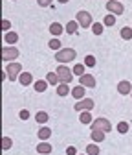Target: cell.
Here are the masks:
<instances>
[{
	"label": "cell",
	"instance_id": "obj_36",
	"mask_svg": "<svg viewBox=\"0 0 132 155\" xmlns=\"http://www.w3.org/2000/svg\"><path fill=\"white\" fill-rule=\"evenodd\" d=\"M2 30L4 31H9L11 30V22L8 21V18H4V21H2Z\"/></svg>",
	"mask_w": 132,
	"mask_h": 155
},
{
	"label": "cell",
	"instance_id": "obj_19",
	"mask_svg": "<svg viewBox=\"0 0 132 155\" xmlns=\"http://www.w3.org/2000/svg\"><path fill=\"white\" fill-rule=\"evenodd\" d=\"M79 122L81 124H84V126H90L94 120H92V114H90V111H83L81 114H79Z\"/></svg>",
	"mask_w": 132,
	"mask_h": 155
},
{
	"label": "cell",
	"instance_id": "obj_4",
	"mask_svg": "<svg viewBox=\"0 0 132 155\" xmlns=\"http://www.w3.org/2000/svg\"><path fill=\"white\" fill-rule=\"evenodd\" d=\"M6 72H8V80L15 81V80H18V76L22 74V65H20V63H17V61H13V63H8V67H6Z\"/></svg>",
	"mask_w": 132,
	"mask_h": 155
},
{
	"label": "cell",
	"instance_id": "obj_9",
	"mask_svg": "<svg viewBox=\"0 0 132 155\" xmlns=\"http://www.w3.org/2000/svg\"><path fill=\"white\" fill-rule=\"evenodd\" d=\"M79 85H83L86 89H94V87H96V78H94L92 74H83L79 78Z\"/></svg>",
	"mask_w": 132,
	"mask_h": 155
},
{
	"label": "cell",
	"instance_id": "obj_29",
	"mask_svg": "<svg viewBox=\"0 0 132 155\" xmlns=\"http://www.w3.org/2000/svg\"><path fill=\"white\" fill-rule=\"evenodd\" d=\"M116 129H118V133L125 135V133H128L130 126H128V122H125V120H123V122H119V124H118V127H116Z\"/></svg>",
	"mask_w": 132,
	"mask_h": 155
},
{
	"label": "cell",
	"instance_id": "obj_22",
	"mask_svg": "<svg viewBox=\"0 0 132 155\" xmlns=\"http://www.w3.org/2000/svg\"><path fill=\"white\" fill-rule=\"evenodd\" d=\"M48 85H50V83H48L46 80H39V81L33 83V89H35L37 92H44V91L48 89Z\"/></svg>",
	"mask_w": 132,
	"mask_h": 155
},
{
	"label": "cell",
	"instance_id": "obj_16",
	"mask_svg": "<svg viewBox=\"0 0 132 155\" xmlns=\"http://www.w3.org/2000/svg\"><path fill=\"white\" fill-rule=\"evenodd\" d=\"M46 81H48L50 85H55V87H57V85L61 83L59 76H57V72H48V74H46Z\"/></svg>",
	"mask_w": 132,
	"mask_h": 155
},
{
	"label": "cell",
	"instance_id": "obj_26",
	"mask_svg": "<svg viewBox=\"0 0 132 155\" xmlns=\"http://www.w3.org/2000/svg\"><path fill=\"white\" fill-rule=\"evenodd\" d=\"M48 46L51 48V50H61L63 46H61V41H59V37H53V39H50V43H48Z\"/></svg>",
	"mask_w": 132,
	"mask_h": 155
},
{
	"label": "cell",
	"instance_id": "obj_27",
	"mask_svg": "<svg viewBox=\"0 0 132 155\" xmlns=\"http://www.w3.org/2000/svg\"><path fill=\"white\" fill-rule=\"evenodd\" d=\"M103 30H105V24H101V22H94V24H92L94 35H103Z\"/></svg>",
	"mask_w": 132,
	"mask_h": 155
},
{
	"label": "cell",
	"instance_id": "obj_38",
	"mask_svg": "<svg viewBox=\"0 0 132 155\" xmlns=\"http://www.w3.org/2000/svg\"><path fill=\"white\" fill-rule=\"evenodd\" d=\"M130 98H132V92H130Z\"/></svg>",
	"mask_w": 132,
	"mask_h": 155
},
{
	"label": "cell",
	"instance_id": "obj_17",
	"mask_svg": "<svg viewBox=\"0 0 132 155\" xmlns=\"http://www.w3.org/2000/svg\"><path fill=\"white\" fill-rule=\"evenodd\" d=\"M4 41H6L8 45H15V43L18 41V33H17V31H6Z\"/></svg>",
	"mask_w": 132,
	"mask_h": 155
},
{
	"label": "cell",
	"instance_id": "obj_20",
	"mask_svg": "<svg viewBox=\"0 0 132 155\" xmlns=\"http://www.w3.org/2000/svg\"><path fill=\"white\" fill-rule=\"evenodd\" d=\"M37 135H39V139H41V140H48V139L51 137V129H50V127H46V126H42Z\"/></svg>",
	"mask_w": 132,
	"mask_h": 155
},
{
	"label": "cell",
	"instance_id": "obj_5",
	"mask_svg": "<svg viewBox=\"0 0 132 155\" xmlns=\"http://www.w3.org/2000/svg\"><path fill=\"white\" fill-rule=\"evenodd\" d=\"M75 21L79 22L81 28H92V24H94L92 13H88V11H77V15H75Z\"/></svg>",
	"mask_w": 132,
	"mask_h": 155
},
{
	"label": "cell",
	"instance_id": "obj_35",
	"mask_svg": "<svg viewBox=\"0 0 132 155\" xmlns=\"http://www.w3.org/2000/svg\"><path fill=\"white\" fill-rule=\"evenodd\" d=\"M66 155H79L77 153V148H75V146H68L66 148Z\"/></svg>",
	"mask_w": 132,
	"mask_h": 155
},
{
	"label": "cell",
	"instance_id": "obj_34",
	"mask_svg": "<svg viewBox=\"0 0 132 155\" xmlns=\"http://www.w3.org/2000/svg\"><path fill=\"white\" fill-rule=\"evenodd\" d=\"M18 116H20V120H28L29 118V111L28 109H22L20 113H18Z\"/></svg>",
	"mask_w": 132,
	"mask_h": 155
},
{
	"label": "cell",
	"instance_id": "obj_30",
	"mask_svg": "<svg viewBox=\"0 0 132 155\" xmlns=\"http://www.w3.org/2000/svg\"><path fill=\"white\" fill-rule=\"evenodd\" d=\"M86 155H99V146L97 144H88L86 146Z\"/></svg>",
	"mask_w": 132,
	"mask_h": 155
},
{
	"label": "cell",
	"instance_id": "obj_32",
	"mask_svg": "<svg viewBox=\"0 0 132 155\" xmlns=\"http://www.w3.org/2000/svg\"><path fill=\"white\" fill-rule=\"evenodd\" d=\"M11 146H13V140H11L9 137H4V139H2V148H4V150H9Z\"/></svg>",
	"mask_w": 132,
	"mask_h": 155
},
{
	"label": "cell",
	"instance_id": "obj_23",
	"mask_svg": "<svg viewBox=\"0 0 132 155\" xmlns=\"http://www.w3.org/2000/svg\"><path fill=\"white\" fill-rule=\"evenodd\" d=\"M119 35H121V39H125V41H130L132 39V28L130 26H123L119 30Z\"/></svg>",
	"mask_w": 132,
	"mask_h": 155
},
{
	"label": "cell",
	"instance_id": "obj_39",
	"mask_svg": "<svg viewBox=\"0 0 132 155\" xmlns=\"http://www.w3.org/2000/svg\"><path fill=\"white\" fill-rule=\"evenodd\" d=\"M119 2H121V0H119Z\"/></svg>",
	"mask_w": 132,
	"mask_h": 155
},
{
	"label": "cell",
	"instance_id": "obj_25",
	"mask_svg": "<svg viewBox=\"0 0 132 155\" xmlns=\"http://www.w3.org/2000/svg\"><path fill=\"white\" fill-rule=\"evenodd\" d=\"M35 118H37V122L42 126V124H46V122H48L50 116H48V113H46V111H39V113L35 114Z\"/></svg>",
	"mask_w": 132,
	"mask_h": 155
},
{
	"label": "cell",
	"instance_id": "obj_15",
	"mask_svg": "<svg viewBox=\"0 0 132 155\" xmlns=\"http://www.w3.org/2000/svg\"><path fill=\"white\" fill-rule=\"evenodd\" d=\"M51 150H53V148H51V144H48L46 140H41V144L37 146V151H39L41 155H48Z\"/></svg>",
	"mask_w": 132,
	"mask_h": 155
},
{
	"label": "cell",
	"instance_id": "obj_7",
	"mask_svg": "<svg viewBox=\"0 0 132 155\" xmlns=\"http://www.w3.org/2000/svg\"><path fill=\"white\" fill-rule=\"evenodd\" d=\"M57 76H59V80H61V83H70L72 81V76H73V72L68 68V67H64V65H61V67H57Z\"/></svg>",
	"mask_w": 132,
	"mask_h": 155
},
{
	"label": "cell",
	"instance_id": "obj_24",
	"mask_svg": "<svg viewBox=\"0 0 132 155\" xmlns=\"http://www.w3.org/2000/svg\"><path fill=\"white\" fill-rule=\"evenodd\" d=\"M105 135H106L105 131H97V129H96V131L90 133V137H92L94 142H103V140H105Z\"/></svg>",
	"mask_w": 132,
	"mask_h": 155
},
{
	"label": "cell",
	"instance_id": "obj_28",
	"mask_svg": "<svg viewBox=\"0 0 132 155\" xmlns=\"http://www.w3.org/2000/svg\"><path fill=\"white\" fill-rule=\"evenodd\" d=\"M103 24H105V26H114V24H116V15L108 13V15L103 18Z\"/></svg>",
	"mask_w": 132,
	"mask_h": 155
},
{
	"label": "cell",
	"instance_id": "obj_2",
	"mask_svg": "<svg viewBox=\"0 0 132 155\" xmlns=\"http://www.w3.org/2000/svg\"><path fill=\"white\" fill-rule=\"evenodd\" d=\"M18 48L15 46V45H6L4 48H2V59L6 61V63H13L17 57H18Z\"/></svg>",
	"mask_w": 132,
	"mask_h": 155
},
{
	"label": "cell",
	"instance_id": "obj_8",
	"mask_svg": "<svg viewBox=\"0 0 132 155\" xmlns=\"http://www.w3.org/2000/svg\"><path fill=\"white\" fill-rule=\"evenodd\" d=\"M94 105H96V104H94L92 98H83V100H79L77 104L73 105V109H75V111H79V113H83V111H92Z\"/></svg>",
	"mask_w": 132,
	"mask_h": 155
},
{
	"label": "cell",
	"instance_id": "obj_21",
	"mask_svg": "<svg viewBox=\"0 0 132 155\" xmlns=\"http://www.w3.org/2000/svg\"><path fill=\"white\" fill-rule=\"evenodd\" d=\"M72 72H73V76H79V78H81L83 74H86V65H84V63H83V65H81V63H77V65H73Z\"/></svg>",
	"mask_w": 132,
	"mask_h": 155
},
{
	"label": "cell",
	"instance_id": "obj_31",
	"mask_svg": "<svg viewBox=\"0 0 132 155\" xmlns=\"http://www.w3.org/2000/svg\"><path fill=\"white\" fill-rule=\"evenodd\" d=\"M84 65L86 67H96V57L94 55H84Z\"/></svg>",
	"mask_w": 132,
	"mask_h": 155
},
{
	"label": "cell",
	"instance_id": "obj_13",
	"mask_svg": "<svg viewBox=\"0 0 132 155\" xmlns=\"http://www.w3.org/2000/svg\"><path fill=\"white\" fill-rule=\"evenodd\" d=\"M63 31H66V30H64L59 22H51V24H50V33H51L53 37H59Z\"/></svg>",
	"mask_w": 132,
	"mask_h": 155
},
{
	"label": "cell",
	"instance_id": "obj_12",
	"mask_svg": "<svg viewBox=\"0 0 132 155\" xmlns=\"http://www.w3.org/2000/svg\"><path fill=\"white\" fill-rule=\"evenodd\" d=\"M18 81H20V85H24V87H28V85L35 83V81H33V76H31V72H22L20 76H18Z\"/></svg>",
	"mask_w": 132,
	"mask_h": 155
},
{
	"label": "cell",
	"instance_id": "obj_33",
	"mask_svg": "<svg viewBox=\"0 0 132 155\" xmlns=\"http://www.w3.org/2000/svg\"><path fill=\"white\" fill-rule=\"evenodd\" d=\"M53 0H37V4H39L41 8H50Z\"/></svg>",
	"mask_w": 132,
	"mask_h": 155
},
{
	"label": "cell",
	"instance_id": "obj_11",
	"mask_svg": "<svg viewBox=\"0 0 132 155\" xmlns=\"http://www.w3.org/2000/svg\"><path fill=\"white\" fill-rule=\"evenodd\" d=\"M118 92L123 94V96H125V94H130V92H132V83L127 81V80H121V81L118 83Z\"/></svg>",
	"mask_w": 132,
	"mask_h": 155
},
{
	"label": "cell",
	"instance_id": "obj_1",
	"mask_svg": "<svg viewBox=\"0 0 132 155\" xmlns=\"http://www.w3.org/2000/svg\"><path fill=\"white\" fill-rule=\"evenodd\" d=\"M75 57H77V52L73 48H61V50L55 52V59H57V63H61V65L73 61Z\"/></svg>",
	"mask_w": 132,
	"mask_h": 155
},
{
	"label": "cell",
	"instance_id": "obj_3",
	"mask_svg": "<svg viewBox=\"0 0 132 155\" xmlns=\"http://www.w3.org/2000/svg\"><path fill=\"white\" fill-rule=\"evenodd\" d=\"M90 127H92V131H105V133H108V131H112V124H110V120L108 118H103V116H99V118H96L92 124H90Z\"/></svg>",
	"mask_w": 132,
	"mask_h": 155
},
{
	"label": "cell",
	"instance_id": "obj_18",
	"mask_svg": "<svg viewBox=\"0 0 132 155\" xmlns=\"http://www.w3.org/2000/svg\"><path fill=\"white\" fill-rule=\"evenodd\" d=\"M64 30H66V33H70V35L77 33V30H79V22H77V21H70V22L64 26Z\"/></svg>",
	"mask_w": 132,
	"mask_h": 155
},
{
	"label": "cell",
	"instance_id": "obj_10",
	"mask_svg": "<svg viewBox=\"0 0 132 155\" xmlns=\"http://www.w3.org/2000/svg\"><path fill=\"white\" fill-rule=\"evenodd\" d=\"M72 96H73L75 100H83V98H86V87H83V85L72 87Z\"/></svg>",
	"mask_w": 132,
	"mask_h": 155
},
{
	"label": "cell",
	"instance_id": "obj_14",
	"mask_svg": "<svg viewBox=\"0 0 132 155\" xmlns=\"http://www.w3.org/2000/svg\"><path fill=\"white\" fill-rule=\"evenodd\" d=\"M57 96H68L70 92H72V89H70V83H59L57 87Z\"/></svg>",
	"mask_w": 132,
	"mask_h": 155
},
{
	"label": "cell",
	"instance_id": "obj_6",
	"mask_svg": "<svg viewBox=\"0 0 132 155\" xmlns=\"http://www.w3.org/2000/svg\"><path fill=\"white\" fill-rule=\"evenodd\" d=\"M105 8L108 9V13L116 15V17H118V15H123V11H125V6L119 2V0H108Z\"/></svg>",
	"mask_w": 132,
	"mask_h": 155
},
{
	"label": "cell",
	"instance_id": "obj_37",
	"mask_svg": "<svg viewBox=\"0 0 132 155\" xmlns=\"http://www.w3.org/2000/svg\"><path fill=\"white\" fill-rule=\"evenodd\" d=\"M59 4H66V2H70V0H57Z\"/></svg>",
	"mask_w": 132,
	"mask_h": 155
}]
</instances>
